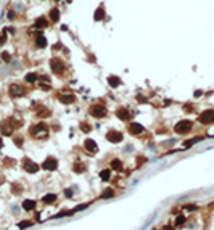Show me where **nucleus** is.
Instances as JSON below:
<instances>
[{"mask_svg":"<svg viewBox=\"0 0 214 230\" xmlns=\"http://www.w3.org/2000/svg\"><path fill=\"white\" fill-rule=\"evenodd\" d=\"M31 135L34 138H39V140H44V138H47L48 137V126L47 124H44V123H40V124H36V126H32L31 127Z\"/></svg>","mask_w":214,"mask_h":230,"instance_id":"nucleus-1","label":"nucleus"},{"mask_svg":"<svg viewBox=\"0 0 214 230\" xmlns=\"http://www.w3.org/2000/svg\"><path fill=\"white\" fill-rule=\"evenodd\" d=\"M193 127V123L192 121H188V119H182V121H179L177 124H175V134H179V135H185V134H188L190 130H192Z\"/></svg>","mask_w":214,"mask_h":230,"instance_id":"nucleus-2","label":"nucleus"},{"mask_svg":"<svg viewBox=\"0 0 214 230\" xmlns=\"http://www.w3.org/2000/svg\"><path fill=\"white\" fill-rule=\"evenodd\" d=\"M106 113H108V111H106L105 105H98V103H95V105H92V106L89 108V114L94 116V118H97V119L105 118Z\"/></svg>","mask_w":214,"mask_h":230,"instance_id":"nucleus-3","label":"nucleus"},{"mask_svg":"<svg viewBox=\"0 0 214 230\" xmlns=\"http://www.w3.org/2000/svg\"><path fill=\"white\" fill-rule=\"evenodd\" d=\"M198 121L201 124H211L214 123V110H206V111H203L201 114L198 116Z\"/></svg>","mask_w":214,"mask_h":230,"instance_id":"nucleus-4","label":"nucleus"},{"mask_svg":"<svg viewBox=\"0 0 214 230\" xmlns=\"http://www.w3.org/2000/svg\"><path fill=\"white\" fill-rule=\"evenodd\" d=\"M42 167H44L45 171H57V167H58V159L53 158V156L45 158V161L42 163Z\"/></svg>","mask_w":214,"mask_h":230,"instance_id":"nucleus-5","label":"nucleus"},{"mask_svg":"<svg viewBox=\"0 0 214 230\" xmlns=\"http://www.w3.org/2000/svg\"><path fill=\"white\" fill-rule=\"evenodd\" d=\"M23 167H24L26 172H29V174H36L37 171H39V164H36L34 161H31V159H23Z\"/></svg>","mask_w":214,"mask_h":230,"instance_id":"nucleus-6","label":"nucleus"},{"mask_svg":"<svg viewBox=\"0 0 214 230\" xmlns=\"http://www.w3.org/2000/svg\"><path fill=\"white\" fill-rule=\"evenodd\" d=\"M50 68H52V71L55 74H61L63 69H64V63L60 58H53L52 61H50Z\"/></svg>","mask_w":214,"mask_h":230,"instance_id":"nucleus-7","label":"nucleus"},{"mask_svg":"<svg viewBox=\"0 0 214 230\" xmlns=\"http://www.w3.org/2000/svg\"><path fill=\"white\" fill-rule=\"evenodd\" d=\"M116 114H118V118H119L121 121H131V119L134 118V114H132V113L129 111L127 108H124V106L118 108V111H116Z\"/></svg>","mask_w":214,"mask_h":230,"instance_id":"nucleus-8","label":"nucleus"},{"mask_svg":"<svg viewBox=\"0 0 214 230\" xmlns=\"http://www.w3.org/2000/svg\"><path fill=\"white\" fill-rule=\"evenodd\" d=\"M106 140L111 143H119L121 140H123V134L119 132V130H110L108 134H106Z\"/></svg>","mask_w":214,"mask_h":230,"instance_id":"nucleus-9","label":"nucleus"},{"mask_svg":"<svg viewBox=\"0 0 214 230\" xmlns=\"http://www.w3.org/2000/svg\"><path fill=\"white\" fill-rule=\"evenodd\" d=\"M127 130H129V134H131V135H140L145 129H143V126L138 124V123H129Z\"/></svg>","mask_w":214,"mask_h":230,"instance_id":"nucleus-10","label":"nucleus"},{"mask_svg":"<svg viewBox=\"0 0 214 230\" xmlns=\"http://www.w3.org/2000/svg\"><path fill=\"white\" fill-rule=\"evenodd\" d=\"M10 95L11 97H24L26 95V89L18 85V84H13V85L10 87Z\"/></svg>","mask_w":214,"mask_h":230,"instance_id":"nucleus-11","label":"nucleus"},{"mask_svg":"<svg viewBox=\"0 0 214 230\" xmlns=\"http://www.w3.org/2000/svg\"><path fill=\"white\" fill-rule=\"evenodd\" d=\"M84 147H85V150L90 154H94L97 150H98V147H97V143H95V140H92V138H87L85 142H84Z\"/></svg>","mask_w":214,"mask_h":230,"instance_id":"nucleus-12","label":"nucleus"},{"mask_svg":"<svg viewBox=\"0 0 214 230\" xmlns=\"http://www.w3.org/2000/svg\"><path fill=\"white\" fill-rule=\"evenodd\" d=\"M13 129H15V127L11 126L10 121L3 123V124H2V127H0V130H2V134H3V135H11V134H13Z\"/></svg>","mask_w":214,"mask_h":230,"instance_id":"nucleus-13","label":"nucleus"},{"mask_svg":"<svg viewBox=\"0 0 214 230\" xmlns=\"http://www.w3.org/2000/svg\"><path fill=\"white\" fill-rule=\"evenodd\" d=\"M57 200H58V196L55 195V193H47V195L42 196V201H44L45 204H53Z\"/></svg>","mask_w":214,"mask_h":230,"instance_id":"nucleus-14","label":"nucleus"},{"mask_svg":"<svg viewBox=\"0 0 214 230\" xmlns=\"http://www.w3.org/2000/svg\"><path fill=\"white\" fill-rule=\"evenodd\" d=\"M23 209L24 211H34L36 209V201L34 200H24L23 201Z\"/></svg>","mask_w":214,"mask_h":230,"instance_id":"nucleus-15","label":"nucleus"},{"mask_svg":"<svg viewBox=\"0 0 214 230\" xmlns=\"http://www.w3.org/2000/svg\"><path fill=\"white\" fill-rule=\"evenodd\" d=\"M105 18V8L103 7H98L95 10V13H94V20L95 21H101Z\"/></svg>","mask_w":214,"mask_h":230,"instance_id":"nucleus-16","label":"nucleus"},{"mask_svg":"<svg viewBox=\"0 0 214 230\" xmlns=\"http://www.w3.org/2000/svg\"><path fill=\"white\" fill-rule=\"evenodd\" d=\"M36 45L39 47V48H44V47H47V37H44V36H37V39H36Z\"/></svg>","mask_w":214,"mask_h":230,"instance_id":"nucleus-17","label":"nucleus"},{"mask_svg":"<svg viewBox=\"0 0 214 230\" xmlns=\"http://www.w3.org/2000/svg\"><path fill=\"white\" fill-rule=\"evenodd\" d=\"M110 169H113V171H121L123 169V163H121V159H113V161L110 163Z\"/></svg>","mask_w":214,"mask_h":230,"instance_id":"nucleus-18","label":"nucleus"},{"mask_svg":"<svg viewBox=\"0 0 214 230\" xmlns=\"http://www.w3.org/2000/svg\"><path fill=\"white\" fill-rule=\"evenodd\" d=\"M108 84L111 87H119L121 85V79L118 76H110L108 77Z\"/></svg>","mask_w":214,"mask_h":230,"instance_id":"nucleus-19","label":"nucleus"},{"mask_svg":"<svg viewBox=\"0 0 214 230\" xmlns=\"http://www.w3.org/2000/svg\"><path fill=\"white\" fill-rule=\"evenodd\" d=\"M60 101L66 103V105H69V103H74L76 101V98H74V95H60Z\"/></svg>","mask_w":214,"mask_h":230,"instance_id":"nucleus-20","label":"nucleus"},{"mask_svg":"<svg viewBox=\"0 0 214 230\" xmlns=\"http://www.w3.org/2000/svg\"><path fill=\"white\" fill-rule=\"evenodd\" d=\"M58 20H60V10L58 8H52V10H50V21L57 23Z\"/></svg>","mask_w":214,"mask_h":230,"instance_id":"nucleus-21","label":"nucleus"},{"mask_svg":"<svg viewBox=\"0 0 214 230\" xmlns=\"http://www.w3.org/2000/svg\"><path fill=\"white\" fill-rule=\"evenodd\" d=\"M47 26H48L47 18L40 16V18H37V20H36V27H47Z\"/></svg>","mask_w":214,"mask_h":230,"instance_id":"nucleus-22","label":"nucleus"},{"mask_svg":"<svg viewBox=\"0 0 214 230\" xmlns=\"http://www.w3.org/2000/svg\"><path fill=\"white\" fill-rule=\"evenodd\" d=\"M100 179L101 180H110L111 179V169H103V171L100 172Z\"/></svg>","mask_w":214,"mask_h":230,"instance_id":"nucleus-23","label":"nucleus"},{"mask_svg":"<svg viewBox=\"0 0 214 230\" xmlns=\"http://www.w3.org/2000/svg\"><path fill=\"white\" fill-rule=\"evenodd\" d=\"M73 171L76 172V174H82V172L85 171V166H84L82 163H76V164L73 166Z\"/></svg>","mask_w":214,"mask_h":230,"instance_id":"nucleus-24","label":"nucleus"},{"mask_svg":"<svg viewBox=\"0 0 214 230\" xmlns=\"http://www.w3.org/2000/svg\"><path fill=\"white\" fill-rule=\"evenodd\" d=\"M37 116H39V118H47V116H50V111L47 108H40V110L37 111Z\"/></svg>","mask_w":214,"mask_h":230,"instance_id":"nucleus-25","label":"nucleus"},{"mask_svg":"<svg viewBox=\"0 0 214 230\" xmlns=\"http://www.w3.org/2000/svg\"><path fill=\"white\" fill-rule=\"evenodd\" d=\"M31 225H32V222H31V220H23V222H20V224H18V228H27V227H31Z\"/></svg>","mask_w":214,"mask_h":230,"instance_id":"nucleus-26","label":"nucleus"},{"mask_svg":"<svg viewBox=\"0 0 214 230\" xmlns=\"http://www.w3.org/2000/svg\"><path fill=\"white\" fill-rule=\"evenodd\" d=\"M26 81L27 82H36L37 81V74H34V73H29V74H27V76H26Z\"/></svg>","mask_w":214,"mask_h":230,"instance_id":"nucleus-27","label":"nucleus"},{"mask_svg":"<svg viewBox=\"0 0 214 230\" xmlns=\"http://www.w3.org/2000/svg\"><path fill=\"white\" fill-rule=\"evenodd\" d=\"M114 195V191L111 190V188H108V190H105V193L100 196V198H103V200H106V198H111V196Z\"/></svg>","mask_w":214,"mask_h":230,"instance_id":"nucleus-28","label":"nucleus"},{"mask_svg":"<svg viewBox=\"0 0 214 230\" xmlns=\"http://www.w3.org/2000/svg\"><path fill=\"white\" fill-rule=\"evenodd\" d=\"M184 222H185V217H184V216H177V219H175V227H180Z\"/></svg>","mask_w":214,"mask_h":230,"instance_id":"nucleus-29","label":"nucleus"},{"mask_svg":"<svg viewBox=\"0 0 214 230\" xmlns=\"http://www.w3.org/2000/svg\"><path fill=\"white\" fill-rule=\"evenodd\" d=\"M184 209H185V211H197V209H198V206H193V204H185V206H184Z\"/></svg>","mask_w":214,"mask_h":230,"instance_id":"nucleus-30","label":"nucleus"},{"mask_svg":"<svg viewBox=\"0 0 214 230\" xmlns=\"http://www.w3.org/2000/svg\"><path fill=\"white\" fill-rule=\"evenodd\" d=\"M87 206H89V204H87V203H85V204H79V206H77V208H74L73 211H74V213H77V211H82V209H85V208H87Z\"/></svg>","mask_w":214,"mask_h":230,"instance_id":"nucleus-31","label":"nucleus"},{"mask_svg":"<svg viewBox=\"0 0 214 230\" xmlns=\"http://www.w3.org/2000/svg\"><path fill=\"white\" fill-rule=\"evenodd\" d=\"M81 129L84 130V132H89V130H90L92 127H90V126H89V124L85 123V124H82V126H81Z\"/></svg>","mask_w":214,"mask_h":230,"instance_id":"nucleus-32","label":"nucleus"},{"mask_svg":"<svg viewBox=\"0 0 214 230\" xmlns=\"http://www.w3.org/2000/svg\"><path fill=\"white\" fill-rule=\"evenodd\" d=\"M143 163H147V158H138V161H137V167H142V164Z\"/></svg>","mask_w":214,"mask_h":230,"instance_id":"nucleus-33","label":"nucleus"},{"mask_svg":"<svg viewBox=\"0 0 214 230\" xmlns=\"http://www.w3.org/2000/svg\"><path fill=\"white\" fill-rule=\"evenodd\" d=\"M40 87H42V90H50V84H40Z\"/></svg>","mask_w":214,"mask_h":230,"instance_id":"nucleus-34","label":"nucleus"},{"mask_svg":"<svg viewBox=\"0 0 214 230\" xmlns=\"http://www.w3.org/2000/svg\"><path fill=\"white\" fill-rule=\"evenodd\" d=\"M15 143L18 145V147H21V145H23V138H21V137H16V138H15Z\"/></svg>","mask_w":214,"mask_h":230,"instance_id":"nucleus-35","label":"nucleus"},{"mask_svg":"<svg viewBox=\"0 0 214 230\" xmlns=\"http://www.w3.org/2000/svg\"><path fill=\"white\" fill-rule=\"evenodd\" d=\"M2 58L5 60V61H10V60H11V56L8 55V53H2Z\"/></svg>","mask_w":214,"mask_h":230,"instance_id":"nucleus-36","label":"nucleus"},{"mask_svg":"<svg viewBox=\"0 0 214 230\" xmlns=\"http://www.w3.org/2000/svg\"><path fill=\"white\" fill-rule=\"evenodd\" d=\"M64 195H66L68 198H71V196H73V190H69V188H68V190H66V193H64Z\"/></svg>","mask_w":214,"mask_h":230,"instance_id":"nucleus-37","label":"nucleus"},{"mask_svg":"<svg viewBox=\"0 0 214 230\" xmlns=\"http://www.w3.org/2000/svg\"><path fill=\"white\" fill-rule=\"evenodd\" d=\"M2 147H3V140L0 138V150H2Z\"/></svg>","mask_w":214,"mask_h":230,"instance_id":"nucleus-38","label":"nucleus"},{"mask_svg":"<svg viewBox=\"0 0 214 230\" xmlns=\"http://www.w3.org/2000/svg\"><path fill=\"white\" fill-rule=\"evenodd\" d=\"M3 40H5V37H0V44H2Z\"/></svg>","mask_w":214,"mask_h":230,"instance_id":"nucleus-39","label":"nucleus"},{"mask_svg":"<svg viewBox=\"0 0 214 230\" xmlns=\"http://www.w3.org/2000/svg\"><path fill=\"white\" fill-rule=\"evenodd\" d=\"M55 2H60V0H55Z\"/></svg>","mask_w":214,"mask_h":230,"instance_id":"nucleus-40","label":"nucleus"}]
</instances>
